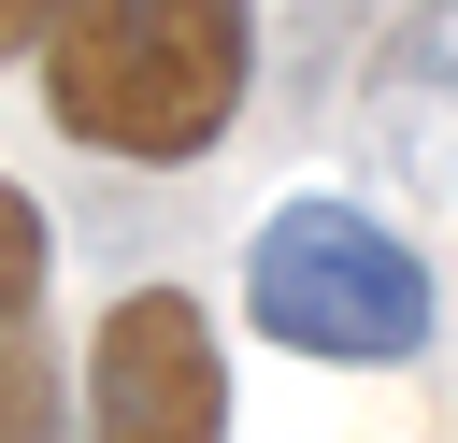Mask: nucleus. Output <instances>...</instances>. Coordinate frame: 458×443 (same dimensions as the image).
<instances>
[{
    "mask_svg": "<svg viewBox=\"0 0 458 443\" xmlns=\"http://www.w3.org/2000/svg\"><path fill=\"white\" fill-rule=\"evenodd\" d=\"M358 143H372V171L415 186V200L458 186V0H415V14L372 43V71H358Z\"/></svg>",
    "mask_w": 458,
    "mask_h": 443,
    "instance_id": "nucleus-4",
    "label": "nucleus"
},
{
    "mask_svg": "<svg viewBox=\"0 0 458 443\" xmlns=\"http://www.w3.org/2000/svg\"><path fill=\"white\" fill-rule=\"evenodd\" d=\"M258 86V0H72L43 29V114L86 157L186 171L243 129Z\"/></svg>",
    "mask_w": 458,
    "mask_h": 443,
    "instance_id": "nucleus-1",
    "label": "nucleus"
},
{
    "mask_svg": "<svg viewBox=\"0 0 458 443\" xmlns=\"http://www.w3.org/2000/svg\"><path fill=\"white\" fill-rule=\"evenodd\" d=\"M0 443H57V357L29 329H0Z\"/></svg>",
    "mask_w": 458,
    "mask_h": 443,
    "instance_id": "nucleus-6",
    "label": "nucleus"
},
{
    "mask_svg": "<svg viewBox=\"0 0 458 443\" xmlns=\"http://www.w3.org/2000/svg\"><path fill=\"white\" fill-rule=\"evenodd\" d=\"M86 443H229V343L186 286H129L86 329Z\"/></svg>",
    "mask_w": 458,
    "mask_h": 443,
    "instance_id": "nucleus-3",
    "label": "nucleus"
},
{
    "mask_svg": "<svg viewBox=\"0 0 458 443\" xmlns=\"http://www.w3.org/2000/svg\"><path fill=\"white\" fill-rule=\"evenodd\" d=\"M243 314H258V343H286L315 372H415L429 329H444V286H429V257L372 200L301 186L243 243Z\"/></svg>",
    "mask_w": 458,
    "mask_h": 443,
    "instance_id": "nucleus-2",
    "label": "nucleus"
},
{
    "mask_svg": "<svg viewBox=\"0 0 458 443\" xmlns=\"http://www.w3.org/2000/svg\"><path fill=\"white\" fill-rule=\"evenodd\" d=\"M43 257H57V243H43V200L0 171V329H29V300H43Z\"/></svg>",
    "mask_w": 458,
    "mask_h": 443,
    "instance_id": "nucleus-5",
    "label": "nucleus"
},
{
    "mask_svg": "<svg viewBox=\"0 0 458 443\" xmlns=\"http://www.w3.org/2000/svg\"><path fill=\"white\" fill-rule=\"evenodd\" d=\"M72 0H0V57H43V29H57Z\"/></svg>",
    "mask_w": 458,
    "mask_h": 443,
    "instance_id": "nucleus-7",
    "label": "nucleus"
}]
</instances>
